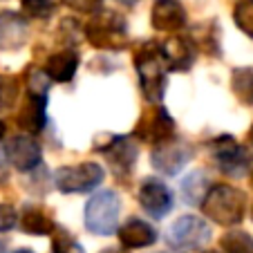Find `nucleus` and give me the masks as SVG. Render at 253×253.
Returning <instances> with one entry per match:
<instances>
[{"label": "nucleus", "instance_id": "nucleus-1", "mask_svg": "<svg viewBox=\"0 0 253 253\" xmlns=\"http://www.w3.org/2000/svg\"><path fill=\"white\" fill-rule=\"evenodd\" d=\"M134 67L139 72V81H141L143 96L153 103L164 99L166 92V58H164L162 45L157 43H143L134 54Z\"/></svg>", "mask_w": 253, "mask_h": 253}, {"label": "nucleus", "instance_id": "nucleus-2", "mask_svg": "<svg viewBox=\"0 0 253 253\" xmlns=\"http://www.w3.org/2000/svg\"><path fill=\"white\" fill-rule=\"evenodd\" d=\"M204 215H209L215 224L222 226H235L242 222L244 213H247V197L242 191L233 186H213L209 193V197L202 204Z\"/></svg>", "mask_w": 253, "mask_h": 253}, {"label": "nucleus", "instance_id": "nucleus-3", "mask_svg": "<svg viewBox=\"0 0 253 253\" xmlns=\"http://www.w3.org/2000/svg\"><path fill=\"white\" fill-rule=\"evenodd\" d=\"M85 39L96 49L117 52V49L126 47L128 25L115 11H96V14H92V18L85 25Z\"/></svg>", "mask_w": 253, "mask_h": 253}, {"label": "nucleus", "instance_id": "nucleus-4", "mask_svg": "<svg viewBox=\"0 0 253 253\" xmlns=\"http://www.w3.org/2000/svg\"><path fill=\"white\" fill-rule=\"evenodd\" d=\"M121 200L115 191H101L85 204V226L94 235H110L119 224Z\"/></svg>", "mask_w": 253, "mask_h": 253}, {"label": "nucleus", "instance_id": "nucleus-5", "mask_svg": "<svg viewBox=\"0 0 253 253\" xmlns=\"http://www.w3.org/2000/svg\"><path fill=\"white\" fill-rule=\"evenodd\" d=\"M105 177V170L94 162L63 166L54 172V184L61 193H90Z\"/></svg>", "mask_w": 253, "mask_h": 253}, {"label": "nucleus", "instance_id": "nucleus-6", "mask_svg": "<svg viewBox=\"0 0 253 253\" xmlns=\"http://www.w3.org/2000/svg\"><path fill=\"white\" fill-rule=\"evenodd\" d=\"M94 150L108 159L110 172L117 179H121V182H126V177L132 172L137 155H139L137 143L130 137H108L105 143H96Z\"/></svg>", "mask_w": 253, "mask_h": 253}, {"label": "nucleus", "instance_id": "nucleus-7", "mask_svg": "<svg viewBox=\"0 0 253 253\" xmlns=\"http://www.w3.org/2000/svg\"><path fill=\"white\" fill-rule=\"evenodd\" d=\"M134 137L143 143L162 146V143L175 139V121L162 105H155L141 115L137 128H134Z\"/></svg>", "mask_w": 253, "mask_h": 253}, {"label": "nucleus", "instance_id": "nucleus-8", "mask_svg": "<svg viewBox=\"0 0 253 253\" xmlns=\"http://www.w3.org/2000/svg\"><path fill=\"white\" fill-rule=\"evenodd\" d=\"M211 153H213L215 166L220 168V172L229 177H240L249 170L251 164V155L244 146H240L233 137H220L211 143Z\"/></svg>", "mask_w": 253, "mask_h": 253}, {"label": "nucleus", "instance_id": "nucleus-9", "mask_svg": "<svg viewBox=\"0 0 253 253\" xmlns=\"http://www.w3.org/2000/svg\"><path fill=\"white\" fill-rule=\"evenodd\" d=\"M211 240V226L197 215L179 217L168 231V242L179 249H197Z\"/></svg>", "mask_w": 253, "mask_h": 253}, {"label": "nucleus", "instance_id": "nucleus-10", "mask_svg": "<svg viewBox=\"0 0 253 253\" xmlns=\"http://www.w3.org/2000/svg\"><path fill=\"white\" fill-rule=\"evenodd\" d=\"M139 204L150 217L162 220L172 209V193L162 179L148 177V179H143L141 188H139Z\"/></svg>", "mask_w": 253, "mask_h": 253}, {"label": "nucleus", "instance_id": "nucleus-11", "mask_svg": "<svg viewBox=\"0 0 253 253\" xmlns=\"http://www.w3.org/2000/svg\"><path fill=\"white\" fill-rule=\"evenodd\" d=\"M5 157L20 172L34 170L41 164V146L32 134H16V137H11L7 141Z\"/></svg>", "mask_w": 253, "mask_h": 253}, {"label": "nucleus", "instance_id": "nucleus-12", "mask_svg": "<svg viewBox=\"0 0 253 253\" xmlns=\"http://www.w3.org/2000/svg\"><path fill=\"white\" fill-rule=\"evenodd\" d=\"M193 157V148L177 139L162 143L153 150V166L164 175H177Z\"/></svg>", "mask_w": 253, "mask_h": 253}, {"label": "nucleus", "instance_id": "nucleus-13", "mask_svg": "<svg viewBox=\"0 0 253 253\" xmlns=\"http://www.w3.org/2000/svg\"><path fill=\"white\" fill-rule=\"evenodd\" d=\"M162 52L164 58H166V65L168 70H179V72H186L193 67L195 63V54H197V45L193 43L191 36H170L162 43Z\"/></svg>", "mask_w": 253, "mask_h": 253}, {"label": "nucleus", "instance_id": "nucleus-14", "mask_svg": "<svg viewBox=\"0 0 253 253\" xmlns=\"http://www.w3.org/2000/svg\"><path fill=\"white\" fill-rule=\"evenodd\" d=\"M45 108H47V94L27 90V99H25L23 108L18 110V117H16V121L25 130V134H36L45 128V124H47Z\"/></svg>", "mask_w": 253, "mask_h": 253}, {"label": "nucleus", "instance_id": "nucleus-15", "mask_svg": "<svg viewBox=\"0 0 253 253\" xmlns=\"http://www.w3.org/2000/svg\"><path fill=\"white\" fill-rule=\"evenodd\" d=\"M150 20L157 32L175 34L186 25V9L179 0H157L150 11Z\"/></svg>", "mask_w": 253, "mask_h": 253}, {"label": "nucleus", "instance_id": "nucleus-16", "mask_svg": "<svg viewBox=\"0 0 253 253\" xmlns=\"http://www.w3.org/2000/svg\"><path fill=\"white\" fill-rule=\"evenodd\" d=\"M27 41V20L18 11H0V49L14 52Z\"/></svg>", "mask_w": 253, "mask_h": 253}, {"label": "nucleus", "instance_id": "nucleus-17", "mask_svg": "<svg viewBox=\"0 0 253 253\" xmlns=\"http://www.w3.org/2000/svg\"><path fill=\"white\" fill-rule=\"evenodd\" d=\"M79 67V54L74 49H65V52H56L47 58L45 63V74L49 77V81L56 83H67L74 79Z\"/></svg>", "mask_w": 253, "mask_h": 253}, {"label": "nucleus", "instance_id": "nucleus-18", "mask_svg": "<svg viewBox=\"0 0 253 253\" xmlns=\"http://www.w3.org/2000/svg\"><path fill=\"white\" fill-rule=\"evenodd\" d=\"M119 240L126 249H143L157 242V231L143 220H128L119 229Z\"/></svg>", "mask_w": 253, "mask_h": 253}, {"label": "nucleus", "instance_id": "nucleus-19", "mask_svg": "<svg viewBox=\"0 0 253 253\" xmlns=\"http://www.w3.org/2000/svg\"><path fill=\"white\" fill-rule=\"evenodd\" d=\"M18 224H20V229L29 235H47V233H54V229H56V224H54V220L49 217L47 209L36 206V204L25 206L18 217Z\"/></svg>", "mask_w": 253, "mask_h": 253}, {"label": "nucleus", "instance_id": "nucleus-20", "mask_svg": "<svg viewBox=\"0 0 253 253\" xmlns=\"http://www.w3.org/2000/svg\"><path fill=\"white\" fill-rule=\"evenodd\" d=\"M211 179L209 175H206L204 170H193L191 175H186L182 179V186H179V191H182V197L186 204L191 206H202L204 204V200L209 197L211 193Z\"/></svg>", "mask_w": 253, "mask_h": 253}, {"label": "nucleus", "instance_id": "nucleus-21", "mask_svg": "<svg viewBox=\"0 0 253 253\" xmlns=\"http://www.w3.org/2000/svg\"><path fill=\"white\" fill-rule=\"evenodd\" d=\"M231 87L244 105L253 108V67H238L231 77Z\"/></svg>", "mask_w": 253, "mask_h": 253}, {"label": "nucleus", "instance_id": "nucleus-22", "mask_svg": "<svg viewBox=\"0 0 253 253\" xmlns=\"http://www.w3.org/2000/svg\"><path fill=\"white\" fill-rule=\"evenodd\" d=\"M20 96V81L14 74H0V112H7L16 105Z\"/></svg>", "mask_w": 253, "mask_h": 253}, {"label": "nucleus", "instance_id": "nucleus-23", "mask_svg": "<svg viewBox=\"0 0 253 253\" xmlns=\"http://www.w3.org/2000/svg\"><path fill=\"white\" fill-rule=\"evenodd\" d=\"M222 251L224 253H253V238L244 231H229L222 238Z\"/></svg>", "mask_w": 253, "mask_h": 253}, {"label": "nucleus", "instance_id": "nucleus-24", "mask_svg": "<svg viewBox=\"0 0 253 253\" xmlns=\"http://www.w3.org/2000/svg\"><path fill=\"white\" fill-rule=\"evenodd\" d=\"M54 9H56L54 0H20V11L25 18L45 20L54 14Z\"/></svg>", "mask_w": 253, "mask_h": 253}, {"label": "nucleus", "instance_id": "nucleus-25", "mask_svg": "<svg viewBox=\"0 0 253 253\" xmlns=\"http://www.w3.org/2000/svg\"><path fill=\"white\" fill-rule=\"evenodd\" d=\"M233 20L247 36L253 39V0H238V2H235Z\"/></svg>", "mask_w": 253, "mask_h": 253}, {"label": "nucleus", "instance_id": "nucleus-26", "mask_svg": "<svg viewBox=\"0 0 253 253\" xmlns=\"http://www.w3.org/2000/svg\"><path fill=\"white\" fill-rule=\"evenodd\" d=\"M52 235H54V240H52V253H83L81 244L72 238V235L67 233L65 229L56 226Z\"/></svg>", "mask_w": 253, "mask_h": 253}, {"label": "nucleus", "instance_id": "nucleus-27", "mask_svg": "<svg viewBox=\"0 0 253 253\" xmlns=\"http://www.w3.org/2000/svg\"><path fill=\"white\" fill-rule=\"evenodd\" d=\"M16 224H18V213H16V209L9 204H0V233L14 229Z\"/></svg>", "mask_w": 253, "mask_h": 253}, {"label": "nucleus", "instance_id": "nucleus-28", "mask_svg": "<svg viewBox=\"0 0 253 253\" xmlns=\"http://www.w3.org/2000/svg\"><path fill=\"white\" fill-rule=\"evenodd\" d=\"M70 9L81 11V14H96L103 5V0H63Z\"/></svg>", "mask_w": 253, "mask_h": 253}, {"label": "nucleus", "instance_id": "nucleus-29", "mask_svg": "<svg viewBox=\"0 0 253 253\" xmlns=\"http://www.w3.org/2000/svg\"><path fill=\"white\" fill-rule=\"evenodd\" d=\"M101 253H128V249H117V247H112V249H103Z\"/></svg>", "mask_w": 253, "mask_h": 253}, {"label": "nucleus", "instance_id": "nucleus-30", "mask_svg": "<svg viewBox=\"0 0 253 253\" xmlns=\"http://www.w3.org/2000/svg\"><path fill=\"white\" fill-rule=\"evenodd\" d=\"M5 132H7V126H5V121H0V141H2V137H5Z\"/></svg>", "mask_w": 253, "mask_h": 253}, {"label": "nucleus", "instance_id": "nucleus-31", "mask_svg": "<svg viewBox=\"0 0 253 253\" xmlns=\"http://www.w3.org/2000/svg\"><path fill=\"white\" fill-rule=\"evenodd\" d=\"M119 2H121V5H137L139 0H119Z\"/></svg>", "mask_w": 253, "mask_h": 253}, {"label": "nucleus", "instance_id": "nucleus-32", "mask_svg": "<svg viewBox=\"0 0 253 253\" xmlns=\"http://www.w3.org/2000/svg\"><path fill=\"white\" fill-rule=\"evenodd\" d=\"M247 139H249V143L253 146V126H251V130H249V134H247Z\"/></svg>", "mask_w": 253, "mask_h": 253}, {"label": "nucleus", "instance_id": "nucleus-33", "mask_svg": "<svg viewBox=\"0 0 253 253\" xmlns=\"http://www.w3.org/2000/svg\"><path fill=\"white\" fill-rule=\"evenodd\" d=\"M14 253H32L29 249H18V251H14Z\"/></svg>", "mask_w": 253, "mask_h": 253}, {"label": "nucleus", "instance_id": "nucleus-34", "mask_svg": "<svg viewBox=\"0 0 253 253\" xmlns=\"http://www.w3.org/2000/svg\"><path fill=\"white\" fill-rule=\"evenodd\" d=\"M0 253H5V247H2V244H0Z\"/></svg>", "mask_w": 253, "mask_h": 253}, {"label": "nucleus", "instance_id": "nucleus-35", "mask_svg": "<svg viewBox=\"0 0 253 253\" xmlns=\"http://www.w3.org/2000/svg\"><path fill=\"white\" fill-rule=\"evenodd\" d=\"M211 253H224V251H211Z\"/></svg>", "mask_w": 253, "mask_h": 253}, {"label": "nucleus", "instance_id": "nucleus-36", "mask_svg": "<svg viewBox=\"0 0 253 253\" xmlns=\"http://www.w3.org/2000/svg\"><path fill=\"white\" fill-rule=\"evenodd\" d=\"M251 184H253V172H251Z\"/></svg>", "mask_w": 253, "mask_h": 253}, {"label": "nucleus", "instance_id": "nucleus-37", "mask_svg": "<svg viewBox=\"0 0 253 253\" xmlns=\"http://www.w3.org/2000/svg\"><path fill=\"white\" fill-rule=\"evenodd\" d=\"M153 253H159V251H153Z\"/></svg>", "mask_w": 253, "mask_h": 253}, {"label": "nucleus", "instance_id": "nucleus-38", "mask_svg": "<svg viewBox=\"0 0 253 253\" xmlns=\"http://www.w3.org/2000/svg\"><path fill=\"white\" fill-rule=\"evenodd\" d=\"M251 215H253V211H251Z\"/></svg>", "mask_w": 253, "mask_h": 253}]
</instances>
